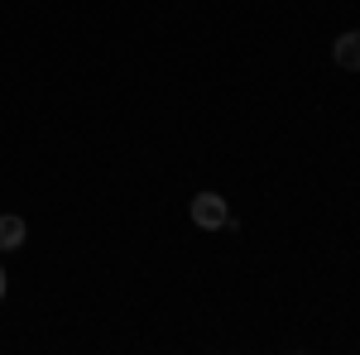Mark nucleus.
<instances>
[{
    "instance_id": "obj_1",
    "label": "nucleus",
    "mask_w": 360,
    "mask_h": 355,
    "mask_svg": "<svg viewBox=\"0 0 360 355\" xmlns=\"http://www.w3.org/2000/svg\"><path fill=\"white\" fill-rule=\"evenodd\" d=\"M188 212H193V226H202V231H221V226H236L221 192H197Z\"/></svg>"
},
{
    "instance_id": "obj_2",
    "label": "nucleus",
    "mask_w": 360,
    "mask_h": 355,
    "mask_svg": "<svg viewBox=\"0 0 360 355\" xmlns=\"http://www.w3.org/2000/svg\"><path fill=\"white\" fill-rule=\"evenodd\" d=\"M332 63L346 67V72H360V29H346V34L332 44Z\"/></svg>"
},
{
    "instance_id": "obj_3",
    "label": "nucleus",
    "mask_w": 360,
    "mask_h": 355,
    "mask_svg": "<svg viewBox=\"0 0 360 355\" xmlns=\"http://www.w3.org/2000/svg\"><path fill=\"white\" fill-rule=\"evenodd\" d=\"M25 235H29L25 217H0V254H5V250H20Z\"/></svg>"
},
{
    "instance_id": "obj_4",
    "label": "nucleus",
    "mask_w": 360,
    "mask_h": 355,
    "mask_svg": "<svg viewBox=\"0 0 360 355\" xmlns=\"http://www.w3.org/2000/svg\"><path fill=\"white\" fill-rule=\"evenodd\" d=\"M5 283H10V278H5V269H0V298H5Z\"/></svg>"
}]
</instances>
